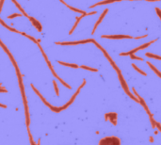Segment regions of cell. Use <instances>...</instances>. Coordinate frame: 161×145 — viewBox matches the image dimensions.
Listing matches in <instances>:
<instances>
[{"instance_id": "obj_1", "label": "cell", "mask_w": 161, "mask_h": 145, "mask_svg": "<svg viewBox=\"0 0 161 145\" xmlns=\"http://www.w3.org/2000/svg\"><path fill=\"white\" fill-rule=\"evenodd\" d=\"M99 145H121V141L116 137H104L100 140Z\"/></svg>"}, {"instance_id": "obj_13", "label": "cell", "mask_w": 161, "mask_h": 145, "mask_svg": "<svg viewBox=\"0 0 161 145\" xmlns=\"http://www.w3.org/2000/svg\"><path fill=\"white\" fill-rule=\"evenodd\" d=\"M132 66H133V68H134V69H135L136 71H138V72H139V74H141V75H143V76H147V75H146V72H144L143 71L139 70V69H138V67L136 66V64H132Z\"/></svg>"}, {"instance_id": "obj_20", "label": "cell", "mask_w": 161, "mask_h": 145, "mask_svg": "<svg viewBox=\"0 0 161 145\" xmlns=\"http://www.w3.org/2000/svg\"><path fill=\"white\" fill-rule=\"evenodd\" d=\"M155 11H156V13L158 14V16L161 18V11H160L158 8H155Z\"/></svg>"}, {"instance_id": "obj_17", "label": "cell", "mask_w": 161, "mask_h": 145, "mask_svg": "<svg viewBox=\"0 0 161 145\" xmlns=\"http://www.w3.org/2000/svg\"><path fill=\"white\" fill-rule=\"evenodd\" d=\"M130 57H131V58H132V59H138V60H143V58H141V57H136V56H134L133 54H131V55H130Z\"/></svg>"}, {"instance_id": "obj_9", "label": "cell", "mask_w": 161, "mask_h": 145, "mask_svg": "<svg viewBox=\"0 0 161 145\" xmlns=\"http://www.w3.org/2000/svg\"><path fill=\"white\" fill-rule=\"evenodd\" d=\"M67 7H68L69 9H71L72 11H75V12H79V13H81L82 15H86V14H87V13H85V11H80V10H77V9H74V8H73V7L69 6V5H67Z\"/></svg>"}, {"instance_id": "obj_15", "label": "cell", "mask_w": 161, "mask_h": 145, "mask_svg": "<svg viewBox=\"0 0 161 145\" xmlns=\"http://www.w3.org/2000/svg\"><path fill=\"white\" fill-rule=\"evenodd\" d=\"M80 68H82V69H86V70H90V71H92V72H98L97 69H93V68H91V67H87V66H80Z\"/></svg>"}, {"instance_id": "obj_11", "label": "cell", "mask_w": 161, "mask_h": 145, "mask_svg": "<svg viewBox=\"0 0 161 145\" xmlns=\"http://www.w3.org/2000/svg\"><path fill=\"white\" fill-rule=\"evenodd\" d=\"M147 64H148V65H149V66H150V68H151V69H153V71H154V72H155V74H156V75H157V76H160V77H161V72H159V71H157V70H156V69H155V68H154V67H153V64H151V63H150V62H147Z\"/></svg>"}, {"instance_id": "obj_23", "label": "cell", "mask_w": 161, "mask_h": 145, "mask_svg": "<svg viewBox=\"0 0 161 145\" xmlns=\"http://www.w3.org/2000/svg\"><path fill=\"white\" fill-rule=\"evenodd\" d=\"M1 92H6L7 91H6V90H5V89H4L3 87H2V88H1Z\"/></svg>"}, {"instance_id": "obj_8", "label": "cell", "mask_w": 161, "mask_h": 145, "mask_svg": "<svg viewBox=\"0 0 161 145\" xmlns=\"http://www.w3.org/2000/svg\"><path fill=\"white\" fill-rule=\"evenodd\" d=\"M115 1H121V0H105V1H102V2H99V3H96L95 5H92L90 7L91 8H93L95 6H98V5H104V4H108V3H112V2H115Z\"/></svg>"}, {"instance_id": "obj_14", "label": "cell", "mask_w": 161, "mask_h": 145, "mask_svg": "<svg viewBox=\"0 0 161 145\" xmlns=\"http://www.w3.org/2000/svg\"><path fill=\"white\" fill-rule=\"evenodd\" d=\"M12 2H13V3H14V4L16 5V7H17V8H18V9H19V10H20V11H22L23 13H24V15H26V16H27V13L25 12V11H24V10H23V9H22V8L20 7V5H19V4H18V3H17V2L15 1V0H12Z\"/></svg>"}, {"instance_id": "obj_12", "label": "cell", "mask_w": 161, "mask_h": 145, "mask_svg": "<svg viewBox=\"0 0 161 145\" xmlns=\"http://www.w3.org/2000/svg\"><path fill=\"white\" fill-rule=\"evenodd\" d=\"M58 63H59L60 65H64V66H68V67L78 68V66H77V65H75V64H69V63H65V62H60V61H58Z\"/></svg>"}, {"instance_id": "obj_7", "label": "cell", "mask_w": 161, "mask_h": 145, "mask_svg": "<svg viewBox=\"0 0 161 145\" xmlns=\"http://www.w3.org/2000/svg\"><path fill=\"white\" fill-rule=\"evenodd\" d=\"M29 20L32 22V24L35 26V27L38 29V31H42V26L40 25V23L37 20H35L33 17H29Z\"/></svg>"}, {"instance_id": "obj_22", "label": "cell", "mask_w": 161, "mask_h": 145, "mask_svg": "<svg viewBox=\"0 0 161 145\" xmlns=\"http://www.w3.org/2000/svg\"><path fill=\"white\" fill-rule=\"evenodd\" d=\"M148 2H156V1H160V0H146Z\"/></svg>"}, {"instance_id": "obj_4", "label": "cell", "mask_w": 161, "mask_h": 145, "mask_svg": "<svg viewBox=\"0 0 161 145\" xmlns=\"http://www.w3.org/2000/svg\"><path fill=\"white\" fill-rule=\"evenodd\" d=\"M92 42V40H85V41H79V42H56L57 44H62V45H66V44H79V43H87V42Z\"/></svg>"}, {"instance_id": "obj_5", "label": "cell", "mask_w": 161, "mask_h": 145, "mask_svg": "<svg viewBox=\"0 0 161 145\" xmlns=\"http://www.w3.org/2000/svg\"><path fill=\"white\" fill-rule=\"evenodd\" d=\"M103 39L105 38H107V39H123V38H132L130 36H126V35H113V36H107V35H104L102 36Z\"/></svg>"}, {"instance_id": "obj_6", "label": "cell", "mask_w": 161, "mask_h": 145, "mask_svg": "<svg viewBox=\"0 0 161 145\" xmlns=\"http://www.w3.org/2000/svg\"><path fill=\"white\" fill-rule=\"evenodd\" d=\"M107 11H108V10H107V9H106V10H105V11L103 12V14H102V15L100 16V19H99V20L97 21V23L95 24V27H94V28H93V30H92V34H94V32H95V30H96V28H97V27H98V25H99V24L101 23V21L103 20V18L105 17V15L107 14Z\"/></svg>"}, {"instance_id": "obj_25", "label": "cell", "mask_w": 161, "mask_h": 145, "mask_svg": "<svg viewBox=\"0 0 161 145\" xmlns=\"http://www.w3.org/2000/svg\"><path fill=\"white\" fill-rule=\"evenodd\" d=\"M0 106H1V107H4V108H5V107H6V106H5V105H0Z\"/></svg>"}, {"instance_id": "obj_10", "label": "cell", "mask_w": 161, "mask_h": 145, "mask_svg": "<svg viewBox=\"0 0 161 145\" xmlns=\"http://www.w3.org/2000/svg\"><path fill=\"white\" fill-rule=\"evenodd\" d=\"M83 16H85V15H82V16H80V17H77L76 18V22H75V24H74V26H73V27L72 28V30L70 31V34H72L73 33V31L75 29V27H76V26H77V24L79 23V21H80V19H81V18H83Z\"/></svg>"}, {"instance_id": "obj_19", "label": "cell", "mask_w": 161, "mask_h": 145, "mask_svg": "<svg viewBox=\"0 0 161 145\" xmlns=\"http://www.w3.org/2000/svg\"><path fill=\"white\" fill-rule=\"evenodd\" d=\"M17 16H21V14H18V13H15V14H12V15H11V16H9V18H10V19H12V18H14V17H17Z\"/></svg>"}, {"instance_id": "obj_24", "label": "cell", "mask_w": 161, "mask_h": 145, "mask_svg": "<svg viewBox=\"0 0 161 145\" xmlns=\"http://www.w3.org/2000/svg\"><path fill=\"white\" fill-rule=\"evenodd\" d=\"M59 1H60V2H61V3H63V4H64V5H65V6H66V7H67V4H66V3H65V2H64V1H63V0H59Z\"/></svg>"}, {"instance_id": "obj_2", "label": "cell", "mask_w": 161, "mask_h": 145, "mask_svg": "<svg viewBox=\"0 0 161 145\" xmlns=\"http://www.w3.org/2000/svg\"><path fill=\"white\" fill-rule=\"evenodd\" d=\"M118 72V75H119V79H120V81H121V84L123 85V88L124 89V91H125V92L131 97V98H133V99H135L136 101H138V102H139V100L138 99H136L130 92H129V90H128V88H127V85H126V83L124 82V80H123V76H122V74H121V71L119 70V71H117Z\"/></svg>"}, {"instance_id": "obj_21", "label": "cell", "mask_w": 161, "mask_h": 145, "mask_svg": "<svg viewBox=\"0 0 161 145\" xmlns=\"http://www.w3.org/2000/svg\"><path fill=\"white\" fill-rule=\"evenodd\" d=\"M3 3H4V0H1V4H0V10H2V8H3Z\"/></svg>"}, {"instance_id": "obj_3", "label": "cell", "mask_w": 161, "mask_h": 145, "mask_svg": "<svg viewBox=\"0 0 161 145\" xmlns=\"http://www.w3.org/2000/svg\"><path fill=\"white\" fill-rule=\"evenodd\" d=\"M92 42H93V43H95V45H96V46H97V47H98V48H99V49H100V50H101V51H102V52L104 53V55H105V56H106V57H107V59H108L109 61H110V63L112 64V66L114 67V69H115L116 71H119V69H118V67H117V66L115 65V63H114V62L112 61V59H111V57H109V56L107 55V53L106 52V50H105L104 48H102V47L100 46V44H99V43H97V42H95L94 40H92Z\"/></svg>"}, {"instance_id": "obj_16", "label": "cell", "mask_w": 161, "mask_h": 145, "mask_svg": "<svg viewBox=\"0 0 161 145\" xmlns=\"http://www.w3.org/2000/svg\"><path fill=\"white\" fill-rule=\"evenodd\" d=\"M146 56H147V57H153V58L161 59V57H159V56H156V55H153V54H150V53H146Z\"/></svg>"}, {"instance_id": "obj_18", "label": "cell", "mask_w": 161, "mask_h": 145, "mask_svg": "<svg viewBox=\"0 0 161 145\" xmlns=\"http://www.w3.org/2000/svg\"><path fill=\"white\" fill-rule=\"evenodd\" d=\"M53 84H54V86H55V90H56V92H57V95H58V86H57V84H56V82H55V81H53Z\"/></svg>"}]
</instances>
